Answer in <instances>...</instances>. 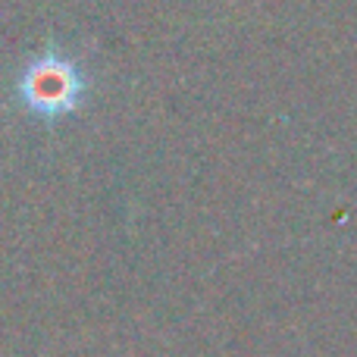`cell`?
<instances>
[{
  "label": "cell",
  "instance_id": "obj_1",
  "mask_svg": "<svg viewBox=\"0 0 357 357\" xmlns=\"http://www.w3.org/2000/svg\"><path fill=\"white\" fill-rule=\"evenodd\" d=\"M88 94L85 73L79 63L69 56L47 50L25 63V69L16 79V98L31 116L41 119H60L69 116L82 107Z\"/></svg>",
  "mask_w": 357,
  "mask_h": 357
}]
</instances>
